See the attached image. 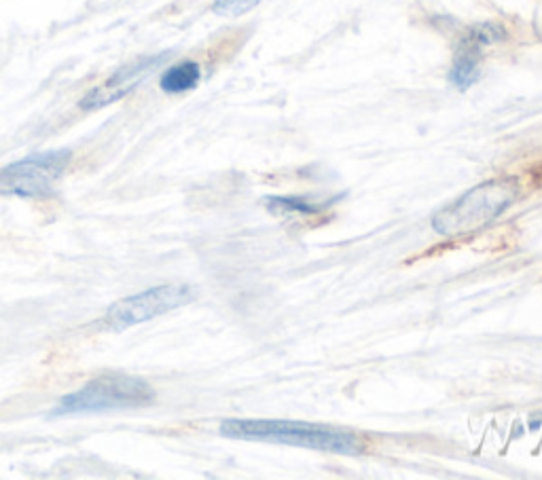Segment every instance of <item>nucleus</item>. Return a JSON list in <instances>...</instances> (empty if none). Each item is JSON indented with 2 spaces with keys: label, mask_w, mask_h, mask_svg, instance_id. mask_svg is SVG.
<instances>
[{
  "label": "nucleus",
  "mask_w": 542,
  "mask_h": 480,
  "mask_svg": "<svg viewBox=\"0 0 542 480\" xmlns=\"http://www.w3.org/2000/svg\"><path fill=\"white\" fill-rule=\"evenodd\" d=\"M221 434L236 440H261L282 442L291 447H305L322 453L358 455L363 451L360 440L350 434L314 423L286 421V419H225L221 423Z\"/></svg>",
  "instance_id": "1"
},
{
  "label": "nucleus",
  "mask_w": 542,
  "mask_h": 480,
  "mask_svg": "<svg viewBox=\"0 0 542 480\" xmlns=\"http://www.w3.org/2000/svg\"><path fill=\"white\" fill-rule=\"evenodd\" d=\"M519 199L513 180H487L451 201L432 216V229L443 237H466L490 227Z\"/></svg>",
  "instance_id": "2"
},
{
  "label": "nucleus",
  "mask_w": 542,
  "mask_h": 480,
  "mask_svg": "<svg viewBox=\"0 0 542 480\" xmlns=\"http://www.w3.org/2000/svg\"><path fill=\"white\" fill-rule=\"evenodd\" d=\"M155 398L151 385L138 377L104 375L81 387L79 392L62 398L53 415H79V413H104L130 406L149 404Z\"/></svg>",
  "instance_id": "3"
},
{
  "label": "nucleus",
  "mask_w": 542,
  "mask_h": 480,
  "mask_svg": "<svg viewBox=\"0 0 542 480\" xmlns=\"http://www.w3.org/2000/svg\"><path fill=\"white\" fill-rule=\"evenodd\" d=\"M70 151L36 153L0 170V195L47 197L70 163Z\"/></svg>",
  "instance_id": "4"
},
{
  "label": "nucleus",
  "mask_w": 542,
  "mask_h": 480,
  "mask_svg": "<svg viewBox=\"0 0 542 480\" xmlns=\"http://www.w3.org/2000/svg\"><path fill=\"white\" fill-rule=\"evenodd\" d=\"M195 299V292L185 284H164L144 290L134 297L117 301L106 311V324L113 330H125L130 326L149 322L164 316Z\"/></svg>",
  "instance_id": "5"
},
{
  "label": "nucleus",
  "mask_w": 542,
  "mask_h": 480,
  "mask_svg": "<svg viewBox=\"0 0 542 480\" xmlns=\"http://www.w3.org/2000/svg\"><path fill=\"white\" fill-rule=\"evenodd\" d=\"M170 53H159V55H151V58H142V60H136L132 64H125L123 68H119L115 75L108 77L102 85L94 87L89 94L83 98L81 102V108L83 110H100L104 106H111L115 104L117 100L125 98L128 94H132V91L147 79L149 75H153V72L168 62Z\"/></svg>",
  "instance_id": "6"
},
{
  "label": "nucleus",
  "mask_w": 542,
  "mask_h": 480,
  "mask_svg": "<svg viewBox=\"0 0 542 480\" xmlns=\"http://www.w3.org/2000/svg\"><path fill=\"white\" fill-rule=\"evenodd\" d=\"M494 39H498V36H490L487 30H481L471 36V41L460 47L454 60V68L449 72L451 83L458 85L460 89H466L479 79V47Z\"/></svg>",
  "instance_id": "7"
},
{
  "label": "nucleus",
  "mask_w": 542,
  "mask_h": 480,
  "mask_svg": "<svg viewBox=\"0 0 542 480\" xmlns=\"http://www.w3.org/2000/svg\"><path fill=\"white\" fill-rule=\"evenodd\" d=\"M202 79V68L195 62H180L172 68H168L161 77L159 85L166 94H185V91H191L197 87Z\"/></svg>",
  "instance_id": "8"
},
{
  "label": "nucleus",
  "mask_w": 542,
  "mask_h": 480,
  "mask_svg": "<svg viewBox=\"0 0 542 480\" xmlns=\"http://www.w3.org/2000/svg\"><path fill=\"white\" fill-rule=\"evenodd\" d=\"M327 208V203H312L303 197H267V210L271 214H301L310 216Z\"/></svg>",
  "instance_id": "9"
},
{
  "label": "nucleus",
  "mask_w": 542,
  "mask_h": 480,
  "mask_svg": "<svg viewBox=\"0 0 542 480\" xmlns=\"http://www.w3.org/2000/svg\"><path fill=\"white\" fill-rule=\"evenodd\" d=\"M261 0H214L212 11L223 17H240L255 9Z\"/></svg>",
  "instance_id": "10"
}]
</instances>
